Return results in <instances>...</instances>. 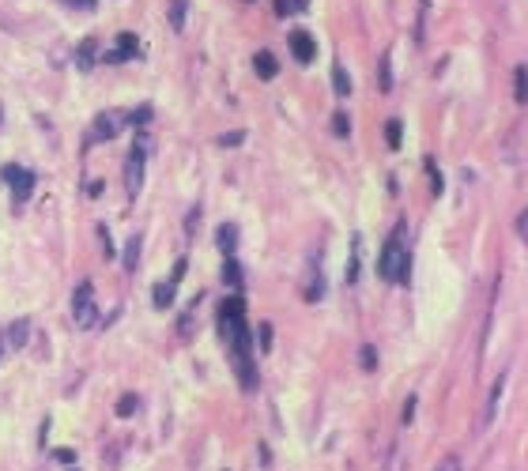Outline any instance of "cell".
I'll return each mask as SVG.
<instances>
[{
	"mask_svg": "<svg viewBox=\"0 0 528 471\" xmlns=\"http://www.w3.org/2000/svg\"><path fill=\"white\" fill-rule=\"evenodd\" d=\"M407 268H412V253L404 249V223L396 226V234L385 242L382 249V261H377V275L389 283H404L407 279Z\"/></svg>",
	"mask_w": 528,
	"mask_h": 471,
	"instance_id": "cell-1",
	"label": "cell"
},
{
	"mask_svg": "<svg viewBox=\"0 0 528 471\" xmlns=\"http://www.w3.org/2000/svg\"><path fill=\"white\" fill-rule=\"evenodd\" d=\"M91 291H95V287L83 279L80 287H76V298H72V309H76V325H80V328H95V325H98V309H95Z\"/></svg>",
	"mask_w": 528,
	"mask_h": 471,
	"instance_id": "cell-2",
	"label": "cell"
},
{
	"mask_svg": "<svg viewBox=\"0 0 528 471\" xmlns=\"http://www.w3.org/2000/svg\"><path fill=\"white\" fill-rule=\"evenodd\" d=\"M0 178L12 181V196H15V204H23V200L34 192V173H31V170H23V166H15V162H8L4 170H0Z\"/></svg>",
	"mask_w": 528,
	"mask_h": 471,
	"instance_id": "cell-3",
	"label": "cell"
},
{
	"mask_svg": "<svg viewBox=\"0 0 528 471\" xmlns=\"http://www.w3.org/2000/svg\"><path fill=\"white\" fill-rule=\"evenodd\" d=\"M242 317H246V302H242V298H227L223 306H219V336H223V339H234V332H238V325H242Z\"/></svg>",
	"mask_w": 528,
	"mask_h": 471,
	"instance_id": "cell-4",
	"label": "cell"
},
{
	"mask_svg": "<svg viewBox=\"0 0 528 471\" xmlns=\"http://www.w3.org/2000/svg\"><path fill=\"white\" fill-rule=\"evenodd\" d=\"M117 128H121V117H117V114H98L95 121H91V128H87V144H106V140H114Z\"/></svg>",
	"mask_w": 528,
	"mask_h": 471,
	"instance_id": "cell-5",
	"label": "cell"
},
{
	"mask_svg": "<svg viewBox=\"0 0 528 471\" xmlns=\"http://www.w3.org/2000/svg\"><path fill=\"white\" fill-rule=\"evenodd\" d=\"M302 298H306V302H321V298H325V279H321V261H317V253L310 256V264H306Z\"/></svg>",
	"mask_w": 528,
	"mask_h": 471,
	"instance_id": "cell-6",
	"label": "cell"
},
{
	"mask_svg": "<svg viewBox=\"0 0 528 471\" xmlns=\"http://www.w3.org/2000/svg\"><path fill=\"white\" fill-rule=\"evenodd\" d=\"M287 45H291V53H294V61H299V64H310L313 57H317V42H313L306 31H291Z\"/></svg>",
	"mask_w": 528,
	"mask_h": 471,
	"instance_id": "cell-7",
	"label": "cell"
},
{
	"mask_svg": "<svg viewBox=\"0 0 528 471\" xmlns=\"http://www.w3.org/2000/svg\"><path fill=\"white\" fill-rule=\"evenodd\" d=\"M140 185H144V155H128V162H125V189H128V196H136Z\"/></svg>",
	"mask_w": 528,
	"mask_h": 471,
	"instance_id": "cell-8",
	"label": "cell"
},
{
	"mask_svg": "<svg viewBox=\"0 0 528 471\" xmlns=\"http://www.w3.org/2000/svg\"><path fill=\"white\" fill-rule=\"evenodd\" d=\"M136 53H140V38H136L133 31H125V34H117V45L106 61H133Z\"/></svg>",
	"mask_w": 528,
	"mask_h": 471,
	"instance_id": "cell-9",
	"label": "cell"
},
{
	"mask_svg": "<svg viewBox=\"0 0 528 471\" xmlns=\"http://www.w3.org/2000/svg\"><path fill=\"white\" fill-rule=\"evenodd\" d=\"M27 339H31V321H27V317L12 321V328H8V339H4V343H8V347H15V350H23V347H27Z\"/></svg>",
	"mask_w": 528,
	"mask_h": 471,
	"instance_id": "cell-10",
	"label": "cell"
},
{
	"mask_svg": "<svg viewBox=\"0 0 528 471\" xmlns=\"http://www.w3.org/2000/svg\"><path fill=\"white\" fill-rule=\"evenodd\" d=\"M216 245L223 249V256H234V249H238V226L234 223H223L216 230Z\"/></svg>",
	"mask_w": 528,
	"mask_h": 471,
	"instance_id": "cell-11",
	"label": "cell"
},
{
	"mask_svg": "<svg viewBox=\"0 0 528 471\" xmlns=\"http://www.w3.org/2000/svg\"><path fill=\"white\" fill-rule=\"evenodd\" d=\"M253 68H257V76H261V79H276V72H280V64H276V57H272V53H268V49H261V53H257V57H253Z\"/></svg>",
	"mask_w": 528,
	"mask_h": 471,
	"instance_id": "cell-12",
	"label": "cell"
},
{
	"mask_svg": "<svg viewBox=\"0 0 528 471\" xmlns=\"http://www.w3.org/2000/svg\"><path fill=\"white\" fill-rule=\"evenodd\" d=\"M502 389H506V373L498 377V381H495V392L487 396V408H483V430L490 426V422H495V415H498V396H502Z\"/></svg>",
	"mask_w": 528,
	"mask_h": 471,
	"instance_id": "cell-13",
	"label": "cell"
},
{
	"mask_svg": "<svg viewBox=\"0 0 528 471\" xmlns=\"http://www.w3.org/2000/svg\"><path fill=\"white\" fill-rule=\"evenodd\" d=\"M136 264H140V234L128 238L125 253H121V268H125V272H136Z\"/></svg>",
	"mask_w": 528,
	"mask_h": 471,
	"instance_id": "cell-14",
	"label": "cell"
},
{
	"mask_svg": "<svg viewBox=\"0 0 528 471\" xmlns=\"http://www.w3.org/2000/svg\"><path fill=\"white\" fill-rule=\"evenodd\" d=\"M359 261H363V238H351V264H347V283H359Z\"/></svg>",
	"mask_w": 528,
	"mask_h": 471,
	"instance_id": "cell-15",
	"label": "cell"
},
{
	"mask_svg": "<svg viewBox=\"0 0 528 471\" xmlns=\"http://www.w3.org/2000/svg\"><path fill=\"white\" fill-rule=\"evenodd\" d=\"M513 95H517V102H528V68L525 64H517V72H513Z\"/></svg>",
	"mask_w": 528,
	"mask_h": 471,
	"instance_id": "cell-16",
	"label": "cell"
},
{
	"mask_svg": "<svg viewBox=\"0 0 528 471\" xmlns=\"http://www.w3.org/2000/svg\"><path fill=\"white\" fill-rule=\"evenodd\" d=\"M155 309H170L174 306V283H155Z\"/></svg>",
	"mask_w": 528,
	"mask_h": 471,
	"instance_id": "cell-17",
	"label": "cell"
},
{
	"mask_svg": "<svg viewBox=\"0 0 528 471\" xmlns=\"http://www.w3.org/2000/svg\"><path fill=\"white\" fill-rule=\"evenodd\" d=\"M332 87H336V95H340V98H347V95H351V76H347L344 64H336V68H332Z\"/></svg>",
	"mask_w": 528,
	"mask_h": 471,
	"instance_id": "cell-18",
	"label": "cell"
},
{
	"mask_svg": "<svg viewBox=\"0 0 528 471\" xmlns=\"http://www.w3.org/2000/svg\"><path fill=\"white\" fill-rule=\"evenodd\" d=\"M377 87L393 91V64H389V53H382V61H377Z\"/></svg>",
	"mask_w": 528,
	"mask_h": 471,
	"instance_id": "cell-19",
	"label": "cell"
},
{
	"mask_svg": "<svg viewBox=\"0 0 528 471\" xmlns=\"http://www.w3.org/2000/svg\"><path fill=\"white\" fill-rule=\"evenodd\" d=\"M185 12H189V0H170V26L185 31Z\"/></svg>",
	"mask_w": 528,
	"mask_h": 471,
	"instance_id": "cell-20",
	"label": "cell"
},
{
	"mask_svg": "<svg viewBox=\"0 0 528 471\" xmlns=\"http://www.w3.org/2000/svg\"><path fill=\"white\" fill-rule=\"evenodd\" d=\"M136 408H140V396H133V392H125L121 400H117V419H128V415H136Z\"/></svg>",
	"mask_w": 528,
	"mask_h": 471,
	"instance_id": "cell-21",
	"label": "cell"
},
{
	"mask_svg": "<svg viewBox=\"0 0 528 471\" xmlns=\"http://www.w3.org/2000/svg\"><path fill=\"white\" fill-rule=\"evenodd\" d=\"M223 279L230 283V287H242V268H238L234 256H227V261H223Z\"/></svg>",
	"mask_w": 528,
	"mask_h": 471,
	"instance_id": "cell-22",
	"label": "cell"
},
{
	"mask_svg": "<svg viewBox=\"0 0 528 471\" xmlns=\"http://www.w3.org/2000/svg\"><path fill=\"white\" fill-rule=\"evenodd\" d=\"M400 136H404V125H400V121H396V117H393V121L385 125V144H389V147H393V151H396V147L404 144Z\"/></svg>",
	"mask_w": 528,
	"mask_h": 471,
	"instance_id": "cell-23",
	"label": "cell"
},
{
	"mask_svg": "<svg viewBox=\"0 0 528 471\" xmlns=\"http://www.w3.org/2000/svg\"><path fill=\"white\" fill-rule=\"evenodd\" d=\"M332 132H336L340 140H347V136H351V121H347L344 109H336V114H332Z\"/></svg>",
	"mask_w": 528,
	"mask_h": 471,
	"instance_id": "cell-24",
	"label": "cell"
},
{
	"mask_svg": "<svg viewBox=\"0 0 528 471\" xmlns=\"http://www.w3.org/2000/svg\"><path fill=\"white\" fill-rule=\"evenodd\" d=\"M359 366H363V369H374V366H377V347H370V343L359 347Z\"/></svg>",
	"mask_w": 528,
	"mask_h": 471,
	"instance_id": "cell-25",
	"label": "cell"
},
{
	"mask_svg": "<svg viewBox=\"0 0 528 471\" xmlns=\"http://www.w3.org/2000/svg\"><path fill=\"white\" fill-rule=\"evenodd\" d=\"M427 178H430L434 196H442V170H438V162H434V159H427Z\"/></svg>",
	"mask_w": 528,
	"mask_h": 471,
	"instance_id": "cell-26",
	"label": "cell"
},
{
	"mask_svg": "<svg viewBox=\"0 0 528 471\" xmlns=\"http://www.w3.org/2000/svg\"><path fill=\"white\" fill-rule=\"evenodd\" d=\"M257 343H261V350H272V325H268V321L257 328Z\"/></svg>",
	"mask_w": 528,
	"mask_h": 471,
	"instance_id": "cell-27",
	"label": "cell"
},
{
	"mask_svg": "<svg viewBox=\"0 0 528 471\" xmlns=\"http://www.w3.org/2000/svg\"><path fill=\"white\" fill-rule=\"evenodd\" d=\"M91 49H95V42H83L80 45V68H91V61H95V53H91Z\"/></svg>",
	"mask_w": 528,
	"mask_h": 471,
	"instance_id": "cell-28",
	"label": "cell"
},
{
	"mask_svg": "<svg viewBox=\"0 0 528 471\" xmlns=\"http://www.w3.org/2000/svg\"><path fill=\"white\" fill-rule=\"evenodd\" d=\"M128 121H133V125H144V121H151V106H136Z\"/></svg>",
	"mask_w": 528,
	"mask_h": 471,
	"instance_id": "cell-29",
	"label": "cell"
},
{
	"mask_svg": "<svg viewBox=\"0 0 528 471\" xmlns=\"http://www.w3.org/2000/svg\"><path fill=\"white\" fill-rule=\"evenodd\" d=\"M434 471H460V456H457V452H449V456L442 460V464L434 468Z\"/></svg>",
	"mask_w": 528,
	"mask_h": 471,
	"instance_id": "cell-30",
	"label": "cell"
},
{
	"mask_svg": "<svg viewBox=\"0 0 528 471\" xmlns=\"http://www.w3.org/2000/svg\"><path fill=\"white\" fill-rule=\"evenodd\" d=\"M246 140V132H227V136H219V147H238Z\"/></svg>",
	"mask_w": 528,
	"mask_h": 471,
	"instance_id": "cell-31",
	"label": "cell"
},
{
	"mask_svg": "<svg viewBox=\"0 0 528 471\" xmlns=\"http://www.w3.org/2000/svg\"><path fill=\"white\" fill-rule=\"evenodd\" d=\"M185 268H189V261H185V256H178V264H174V272H170V283H181Z\"/></svg>",
	"mask_w": 528,
	"mask_h": 471,
	"instance_id": "cell-32",
	"label": "cell"
},
{
	"mask_svg": "<svg viewBox=\"0 0 528 471\" xmlns=\"http://www.w3.org/2000/svg\"><path fill=\"white\" fill-rule=\"evenodd\" d=\"M517 234H521V242H528V208L517 215Z\"/></svg>",
	"mask_w": 528,
	"mask_h": 471,
	"instance_id": "cell-33",
	"label": "cell"
},
{
	"mask_svg": "<svg viewBox=\"0 0 528 471\" xmlns=\"http://www.w3.org/2000/svg\"><path fill=\"white\" fill-rule=\"evenodd\" d=\"M147 147H151V144H147V132H140V136H136V144H133V155H147Z\"/></svg>",
	"mask_w": 528,
	"mask_h": 471,
	"instance_id": "cell-34",
	"label": "cell"
},
{
	"mask_svg": "<svg viewBox=\"0 0 528 471\" xmlns=\"http://www.w3.org/2000/svg\"><path fill=\"white\" fill-rule=\"evenodd\" d=\"M415 419V396H407V403H404V426Z\"/></svg>",
	"mask_w": 528,
	"mask_h": 471,
	"instance_id": "cell-35",
	"label": "cell"
},
{
	"mask_svg": "<svg viewBox=\"0 0 528 471\" xmlns=\"http://www.w3.org/2000/svg\"><path fill=\"white\" fill-rule=\"evenodd\" d=\"M57 460H61V464H72L76 456H72V449H57Z\"/></svg>",
	"mask_w": 528,
	"mask_h": 471,
	"instance_id": "cell-36",
	"label": "cell"
},
{
	"mask_svg": "<svg viewBox=\"0 0 528 471\" xmlns=\"http://www.w3.org/2000/svg\"><path fill=\"white\" fill-rule=\"evenodd\" d=\"M276 12L287 15V12H291V0H276Z\"/></svg>",
	"mask_w": 528,
	"mask_h": 471,
	"instance_id": "cell-37",
	"label": "cell"
},
{
	"mask_svg": "<svg viewBox=\"0 0 528 471\" xmlns=\"http://www.w3.org/2000/svg\"><path fill=\"white\" fill-rule=\"evenodd\" d=\"M291 8H299V12H302V8H310V0H291Z\"/></svg>",
	"mask_w": 528,
	"mask_h": 471,
	"instance_id": "cell-38",
	"label": "cell"
},
{
	"mask_svg": "<svg viewBox=\"0 0 528 471\" xmlns=\"http://www.w3.org/2000/svg\"><path fill=\"white\" fill-rule=\"evenodd\" d=\"M4 347H8V343H4V336H0V358H4Z\"/></svg>",
	"mask_w": 528,
	"mask_h": 471,
	"instance_id": "cell-39",
	"label": "cell"
},
{
	"mask_svg": "<svg viewBox=\"0 0 528 471\" xmlns=\"http://www.w3.org/2000/svg\"><path fill=\"white\" fill-rule=\"evenodd\" d=\"M68 4H91V0H68Z\"/></svg>",
	"mask_w": 528,
	"mask_h": 471,
	"instance_id": "cell-40",
	"label": "cell"
},
{
	"mask_svg": "<svg viewBox=\"0 0 528 471\" xmlns=\"http://www.w3.org/2000/svg\"><path fill=\"white\" fill-rule=\"evenodd\" d=\"M419 4H427V0H419Z\"/></svg>",
	"mask_w": 528,
	"mask_h": 471,
	"instance_id": "cell-41",
	"label": "cell"
}]
</instances>
